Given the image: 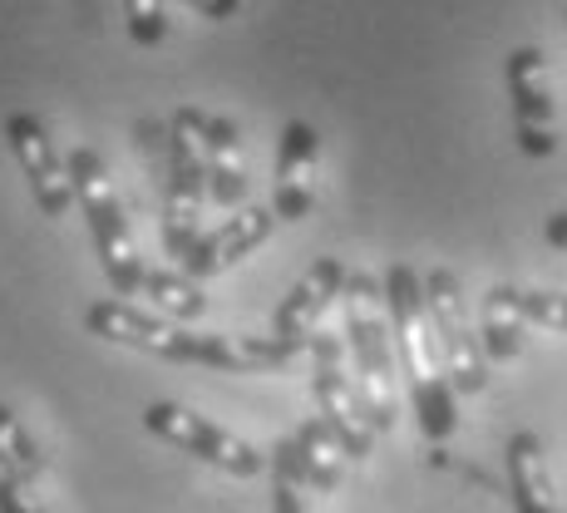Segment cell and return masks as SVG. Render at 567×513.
Returning <instances> with one entry per match:
<instances>
[{
	"label": "cell",
	"mask_w": 567,
	"mask_h": 513,
	"mask_svg": "<svg viewBox=\"0 0 567 513\" xmlns=\"http://www.w3.org/2000/svg\"><path fill=\"white\" fill-rule=\"evenodd\" d=\"M84 326L90 336L114 346H128V351H144L158 360H173V366H213V370H281L291 366L301 351L277 336H237V331H193V326H178L158 311H138L118 297H104L84 311Z\"/></svg>",
	"instance_id": "cell-1"
},
{
	"label": "cell",
	"mask_w": 567,
	"mask_h": 513,
	"mask_svg": "<svg viewBox=\"0 0 567 513\" xmlns=\"http://www.w3.org/2000/svg\"><path fill=\"white\" fill-rule=\"evenodd\" d=\"M380 287H385L395 360H400V376H405L420 434L430 444H444L454 434V424H460V410H454V386H450V366H444V351H440V336H434L430 307H424V281L410 261H390Z\"/></svg>",
	"instance_id": "cell-2"
},
{
	"label": "cell",
	"mask_w": 567,
	"mask_h": 513,
	"mask_svg": "<svg viewBox=\"0 0 567 513\" xmlns=\"http://www.w3.org/2000/svg\"><path fill=\"white\" fill-rule=\"evenodd\" d=\"M346 307V356H351L355 386H361V406L370 430H395V336H390L385 287L370 271H351L341 291Z\"/></svg>",
	"instance_id": "cell-3"
},
{
	"label": "cell",
	"mask_w": 567,
	"mask_h": 513,
	"mask_svg": "<svg viewBox=\"0 0 567 513\" xmlns=\"http://www.w3.org/2000/svg\"><path fill=\"white\" fill-rule=\"evenodd\" d=\"M70 163V183H74V203H80L84 223H90V237H94V253H100V267L114 287V297H138L144 287V257L134 247V227L124 217V203H118L114 183H109V168L94 148H70L64 154Z\"/></svg>",
	"instance_id": "cell-4"
},
{
	"label": "cell",
	"mask_w": 567,
	"mask_h": 513,
	"mask_svg": "<svg viewBox=\"0 0 567 513\" xmlns=\"http://www.w3.org/2000/svg\"><path fill=\"white\" fill-rule=\"evenodd\" d=\"M144 430L154 434V440L173 444V450L193 454V460L223 469V474L233 479H257L261 469L271 460L257 450V444H247L243 434L223 430V424H213L207 414L188 410V406H173V400H148L144 406Z\"/></svg>",
	"instance_id": "cell-5"
},
{
	"label": "cell",
	"mask_w": 567,
	"mask_h": 513,
	"mask_svg": "<svg viewBox=\"0 0 567 513\" xmlns=\"http://www.w3.org/2000/svg\"><path fill=\"white\" fill-rule=\"evenodd\" d=\"M311 396H316V410H321L326 430L336 434L346 460H365L375 430H370V420H365L355 370L346 366V341L331 331L311 336Z\"/></svg>",
	"instance_id": "cell-6"
},
{
	"label": "cell",
	"mask_w": 567,
	"mask_h": 513,
	"mask_svg": "<svg viewBox=\"0 0 567 513\" xmlns=\"http://www.w3.org/2000/svg\"><path fill=\"white\" fill-rule=\"evenodd\" d=\"M424 307H430L434 336H440V351L444 366H450V386L454 396H478L488 386V356L484 341H478L474 321H468V301L464 287L450 267H430L424 271Z\"/></svg>",
	"instance_id": "cell-7"
},
{
	"label": "cell",
	"mask_w": 567,
	"mask_h": 513,
	"mask_svg": "<svg viewBox=\"0 0 567 513\" xmlns=\"http://www.w3.org/2000/svg\"><path fill=\"white\" fill-rule=\"evenodd\" d=\"M504 80H508V100H514V138L528 158H548L558 154V129H553V90H548V60L538 45H518L504 60Z\"/></svg>",
	"instance_id": "cell-8"
},
{
	"label": "cell",
	"mask_w": 567,
	"mask_h": 513,
	"mask_svg": "<svg viewBox=\"0 0 567 513\" xmlns=\"http://www.w3.org/2000/svg\"><path fill=\"white\" fill-rule=\"evenodd\" d=\"M6 144L10 154H16L20 173H25L30 193H35V207L45 217H64L74 203V183H70V163H64V154L54 148L45 119L25 114V109H16V114L6 119Z\"/></svg>",
	"instance_id": "cell-9"
},
{
	"label": "cell",
	"mask_w": 567,
	"mask_h": 513,
	"mask_svg": "<svg viewBox=\"0 0 567 513\" xmlns=\"http://www.w3.org/2000/svg\"><path fill=\"white\" fill-rule=\"evenodd\" d=\"M346 277H351V267H346L341 257H316L311 267L291 281L287 297L277 301V311H271V336L297 346V351H311L316 326H321L326 307L346 291Z\"/></svg>",
	"instance_id": "cell-10"
},
{
	"label": "cell",
	"mask_w": 567,
	"mask_h": 513,
	"mask_svg": "<svg viewBox=\"0 0 567 513\" xmlns=\"http://www.w3.org/2000/svg\"><path fill=\"white\" fill-rule=\"evenodd\" d=\"M316 158H321V134H316L307 119H287L281 138H277V188H271V213H277V223H301V217H311Z\"/></svg>",
	"instance_id": "cell-11"
},
{
	"label": "cell",
	"mask_w": 567,
	"mask_h": 513,
	"mask_svg": "<svg viewBox=\"0 0 567 513\" xmlns=\"http://www.w3.org/2000/svg\"><path fill=\"white\" fill-rule=\"evenodd\" d=\"M271 474L291 479V484L301 489H321V494H331L336 484H341V444H336V434L326 430V420L316 414V420H301L297 430L287 434V440L271 444Z\"/></svg>",
	"instance_id": "cell-12"
},
{
	"label": "cell",
	"mask_w": 567,
	"mask_h": 513,
	"mask_svg": "<svg viewBox=\"0 0 567 513\" xmlns=\"http://www.w3.org/2000/svg\"><path fill=\"white\" fill-rule=\"evenodd\" d=\"M271 227H277V213L271 207H243V213H233L223 227H213V233L198 237V247L188 253L178 271H188L193 281L203 277H217V271L237 267L243 257H252L261 243L271 237Z\"/></svg>",
	"instance_id": "cell-13"
},
{
	"label": "cell",
	"mask_w": 567,
	"mask_h": 513,
	"mask_svg": "<svg viewBox=\"0 0 567 513\" xmlns=\"http://www.w3.org/2000/svg\"><path fill=\"white\" fill-rule=\"evenodd\" d=\"M504 464H508V499H514V513H558V489H553L548 454H543L538 434L533 430L508 434Z\"/></svg>",
	"instance_id": "cell-14"
},
{
	"label": "cell",
	"mask_w": 567,
	"mask_h": 513,
	"mask_svg": "<svg viewBox=\"0 0 567 513\" xmlns=\"http://www.w3.org/2000/svg\"><path fill=\"white\" fill-rule=\"evenodd\" d=\"M523 311L514 301V287L498 281L494 291L484 297V321H478V341H484V356L488 360H514L523 351Z\"/></svg>",
	"instance_id": "cell-15"
},
{
	"label": "cell",
	"mask_w": 567,
	"mask_h": 513,
	"mask_svg": "<svg viewBox=\"0 0 567 513\" xmlns=\"http://www.w3.org/2000/svg\"><path fill=\"white\" fill-rule=\"evenodd\" d=\"M138 297H148L158 316H168V321H178V326L198 321V316L207 311V297H203L198 281H193L188 271H168V267H148Z\"/></svg>",
	"instance_id": "cell-16"
},
{
	"label": "cell",
	"mask_w": 567,
	"mask_h": 513,
	"mask_svg": "<svg viewBox=\"0 0 567 513\" xmlns=\"http://www.w3.org/2000/svg\"><path fill=\"white\" fill-rule=\"evenodd\" d=\"M0 474L16 479V484H30V479L45 474V454H40L35 434L16 420L10 406H0Z\"/></svg>",
	"instance_id": "cell-17"
},
{
	"label": "cell",
	"mask_w": 567,
	"mask_h": 513,
	"mask_svg": "<svg viewBox=\"0 0 567 513\" xmlns=\"http://www.w3.org/2000/svg\"><path fill=\"white\" fill-rule=\"evenodd\" d=\"M514 301L528 326H548V331H567V291H533L514 287Z\"/></svg>",
	"instance_id": "cell-18"
},
{
	"label": "cell",
	"mask_w": 567,
	"mask_h": 513,
	"mask_svg": "<svg viewBox=\"0 0 567 513\" xmlns=\"http://www.w3.org/2000/svg\"><path fill=\"white\" fill-rule=\"evenodd\" d=\"M124 20H128V40L144 50H154L168 40V16H163V0H124Z\"/></svg>",
	"instance_id": "cell-19"
},
{
	"label": "cell",
	"mask_w": 567,
	"mask_h": 513,
	"mask_svg": "<svg viewBox=\"0 0 567 513\" xmlns=\"http://www.w3.org/2000/svg\"><path fill=\"white\" fill-rule=\"evenodd\" d=\"M207 163V198L217 207H237L247 198V173L237 158H203Z\"/></svg>",
	"instance_id": "cell-20"
},
{
	"label": "cell",
	"mask_w": 567,
	"mask_h": 513,
	"mask_svg": "<svg viewBox=\"0 0 567 513\" xmlns=\"http://www.w3.org/2000/svg\"><path fill=\"white\" fill-rule=\"evenodd\" d=\"M0 513H45V509L25 494V484H16V479L0 474Z\"/></svg>",
	"instance_id": "cell-21"
},
{
	"label": "cell",
	"mask_w": 567,
	"mask_h": 513,
	"mask_svg": "<svg viewBox=\"0 0 567 513\" xmlns=\"http://www.w3.org/2000/svg\"><path fill=\"white\" fill-rule=\"evenodd\" d=\"M271 513H307V504H301V484L271 474Z\"/></svg>",
	"instance_id": "cell-22"
},
{
	"label": "cell",
	"mask_w": 567,
	"mask_h": 513,
	"mask_svg": "<svg viewBox=\"0 0 567 513\" xmlns=\"http://www.w3.org/2000/svg\"><path fill=\"white\" fill-rule=\"evenodd\" d=\"M183 6H193L207 20H233L237 10H243V0H183Z\"/></svg>",
	"instance_id": "cell-23"
},
{
	"label": "cell",
	"mask_w": 567,
	"mask_h": 513,
	"mask_svg": "<svg viewBox=\"0 0 567 513\" xmlns=\"http://www.w3.org/2000/svg\"><path fill=\"white\" fill-rule=\"evenodd\" d=\"M543 237H548V247H563L567 253V213H553L548 223H543Z\"/></svg>",
	"instance_id": "cell-24"
}]
</instances>
